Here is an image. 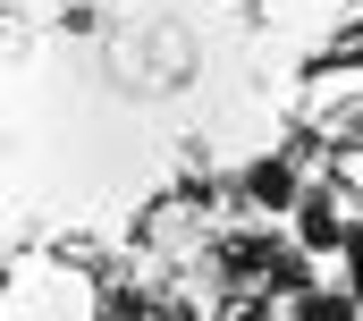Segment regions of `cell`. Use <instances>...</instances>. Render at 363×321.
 Segmentation results:
<instances>
[{"instance_id": "obj_1", "label": "cell", "mask_w": 363, "mask_h": 321, "mask_svg": "<svg viewBox=\"0 0 363 321\" xmlns=\"http://www.w3.org/2000/svg\"><path fill=\"white\" fill-rule=\"evenodd\" d=\"M287 321H363V296L355 288H296Z\"/></svg>"}]
</instances>
